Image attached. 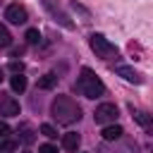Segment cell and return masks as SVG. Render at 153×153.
Masks as SVG:
<instances>
[{
    "mask_svg": "<svg viewBox=\"0 0 153 153\" xmlns=\"http://www.w3.org/2000/svg\"><path fill=\"white\" fill-rule=\"evenodd\" d=\"M50 112L55 117L57 124H72L81 120V108L69 98V96H57L50 105Z\"/></svg>",
    "mask_w": 153,
    "mask_h": 153,
    "instance_id": "6da1fadb",
    "label": "cell"
},
{
    "mask_svg": "<svg viewBox=\"0 0 153 153\" xmlns=\"http://www.w3.org/2000/svg\"><path fill=\"white\" fill-rule=\"evenodd\" d=\"M76 91H81L86 98H100V96L105 93V86H103V81H100L88 67H84V69H81V76H79V81H76Z\"/></svg>",
    "mask_w": 153,
    "mask_h": 153,
    "instance_id": "7a4b0ae2",
    "label": "cell"
},
{
    "mask_svg": "<svg viewBox=\"0 0 153 153\" xmlns=\"http://www.w3.org/2000/svg\"><path fill=\"white\" fill-rule=\"evenodd\" d=\"M88 45H91V50L96 53V57H100V60H110L112 55H117V48H115L105 36H100V33H93V36L88 38Z\"/></svg>",
    "mask_w": 153,
    "mask_h": 153,
    "instance_id": "3957f363",
    "label": "cell"
},
{
    "mask_svg": "<svg viewBox=\"0 0 153 153\" xmlns=\"http://www.w3.org/2000/svg\"><path fill=\"white\" fill-rule=\"evenodd\" d=\"M41 2H43V7L50 12V17H53L57 24H62L65 29H72V26H74V24H72V19H69V14L57 5V0H41Z\"/></svg>",
    "mask_w": 153,
    "mask_h": 153,
    "instance_id": "277c9868",
    "label": "cell"
},
{
    "mask_svg": "<svg viewBox=\"0 0 153 153\" xmlns=\"http://www.w3.org/2000/svg\"><path fill=\"white\" fill-rule=\"evenodd\" d=\"M93 120H96L98 124H110V122H115V120H117V105H115V103H100V105L96 108V112H93Z\"/></svg>",
    "mask_w": 153,
    "mask_h": 153,
    "instance_id": "5b68a950",
    "label": "cell"
},
{
    "mask_svg": "<svg viewBox=\"0 0 153 153\" xmlns=\"http://www.w3.org/2000/svg\"><path fill=\"white\" fill-rule=\"evenodd\" d=\"M5 19L12 22V24H26L29 12H26V7H22L19 2H12V5L5 7Z\"/></svg>",
    "mask_w": 153,
    "mask_h": 153,
    "instance_id": "8992f818",
    "label": "cell"
},
{
    "mask_svg": "<svg viewBox=\"0 0 153 153\" xmlns=\"http://www.w3.org/2000/svg\"><path fill=\"white\" fill-rule=\"evenodd\" d=\"M0 115L5 117H17L19 115V103L12 96H0Z\"/></svg>",
    "mask_w": 153,
    "mask_h": 153,
    "instance_id": "52a82bcc",
    "label": "cell"
},
{
    "mask_svg": "<svg viewBox=\"0 0 153 153\" xmlns=\"http://www.w3.org/2000/svg\"><path fill=\"white\" fill-rule=\"evenodd\" d=\"M115 74H117V76H122V79H127L129 84H141V81H143V79H141V74H139L136 69L127 67V65H120V67H115Z\"/></svg>",
    "mask_w": 153,
    "mask_h": 153,
    "instance_id": "ba28073f",
    "label": "cell"
},
{
    "mask_svg": "<svg viewBox=\"0 0 153 153\" xmlns=\"http://www.w3.org/2000/svg\"><path fill=\"white\" fill-rule=\"evenodd\" d=\"M122 134H124V131H122L120 124H105V127H103V139H105V141H117Z\"/></svg>",
    "mask_w": 153,
    "mask_h": 153,
    "instance_id": "9c48e42d",
    "label": "cell"
},
{
    "mask_svg": "<svg viewBox=\"0 0 153 153\" xmlns=\"http://www.w3.org/2000/svg\"><path fill=\"white\" fill-rule=\"evenodd\" d=\"M79 141H81L79 134H76V131H69V134L62 136V148H65V151H76V148H79Z\"/></svg>",
    "mask_w": 153,
    "mask_h": 153,
    "instance_id": "30bf717a",
    "label": "cell"
},
{
    "mask_svg": "<svg viewBox=\"0 0 153 153\" xmlns=\"http://www.w3.org/2000/svg\"><path fill=\"white\" fill-rule=\"evenodd\" d=\"M55 84H57V74H53V72H50V74H43V76L38 79V88H45V91L53 88Z\"/></svg>",
    "mask_w": 153,
    "mask_h": 153,
    "instance_id": "8fae6325",
    "label": "cell"
},
{
    "mask_svg": "<svg viewBox=\"0 0 153 153\" xmlns=\"http://www.w3.org/2000/svg\"><path fill=\"white\" fill-rule=\"evenodd\" d=\"M10 84H12V91H17V93H22V91L26 88V76H24V74H14Z\"/></svg>",
    "mask_w": 153,
    "mask_h": 153,
    "instance_id": "7c38bea8",
    "label": "cell"
},
{
    "mask_svg": "<svg viewBox=\"0 0 153 153\" xmlns=\"http://www.w3.org/2000/svg\"><path fill=\"white\" fill-rule=\"evenodd\" d=\"M131 117H134V120H136L141 127H146V129L151 127V117H148L146 112H141V110H134V115H131Z\"/></svg>",
    "mask_w": 153,
    "mask_h": 153,
    "instance_id": "4fadbf2b",
    "label": "cell"
},
{
    "mask_svg": "<svg viewBox=\"0 0 153 153\" xmlns=\"http://www.w3.org/2000/svg\"><path fill=\"white\" fill-rule=\"evenodd\" d=\"M24 38H26V43H31V45H33V43H41V31H38V29H29Z\"/></svg>",
    "mask_w": 153,
    "mask_h": 153,
    "instance_id": "5bb4252c",
    "label": "cell"
},
{
    "mask_svg": "<svg viewBox=\"0 0 153 153\" xmlns=\"http://www.w3.org/2000/svg\"><path fill=\"white\" fill-rule=\"evenodd\" d=\"M10 43H12V36H10V31L0 24V48H7Z\"/></svg>",
    "mask_w": 153,
    "mask_h": 153,
    "instance_id": "9a60e30c",
    "label": "cell"
},
{
    "mask_svg": "<svg viewBox=\"0 0 153 153\" xmlns=\"http://www.w3.org/2000/svg\"><path fill=\"white\" fill-rule=\"evenodd\" d=\"M24 143H31L33 141V131H31V127L29 124H22V136H19Z\"/></svg>",
    "mask_w": 153,
    "mask_h": 153,
    "instance_id": "2e32d148",
    "label": "cell"
},
{
    "mask_svg": "<svg viewBox=\"0 0 153 153\" xmlns=\"http://www.w3.org/2000/svg\"><path fill=\"white\" fill-rule=\"evenodd\" d=\"M41 134L48 136V139H55V136H57V129H55L53 124H41Z\"/></svg>",
    "mask_w": 153,
    "mask_h": 153,
    "instance_id": "e0dca14e",
    "label": "cell"
},
{
    "mask_svg": "<svg viewBox=\"0 0 153 153\" xmlns=\"http://www.w3.org/2000/svg\"><path fill=\"white\" fill-rule=\"evenodd\" d=\"M17 143L14 141H5V139H0V151H12Z\"/></svg>",
    "mask_w": 153,
    "mask_h": 153,
    "instance_id": "ac0fdd59",
    "label": "cell"
},
{
    "mask_svg": "<svg viewBox=\"0 0 153 153\" xmlns=\"http://www.w3.org/2000/svg\"><path fill=\"white\" fill-rule=\"evenodd\" d=\"M38 151H41V153H57V148H55L53 143H43V146H41Z\"/></svg>",
    "mask_w": 153,
    "mask_h": 153,
    "instance_id": "d6986e66",
    "label": "cell"
},
{
    "mask_svg": "<svg viewBox=\"0 0 153 153\" xmlns=\"http://www.w3.org/2000/svg\"><path fill=\"white\" fill-rule=\"evenodd\" d=\"M10 134V127H7V122H0V139H5Z\"/></svg>",
    "mask_w": 153,
    "mask_h": 153,
    "instance_id": "ffe728a7",
    "label": "cell"
},
{
    "mask_svg": "<svg viewBox=\"0 0 153 153\" xmlns=\"http://www.w3.org/2000/svg\"><path fill=\"white\" fill-rule=\"evenodd\" d=\"M10 67H12V72H17V74H22V65H19V62H12Z\"/></svg>",
    "mask_w": 153,
    "mask_h": 153,
    "instance_id": "44dd1931",
    "label": "cell"
},
{
    "mask_svg": "<svg viewBox=\"0 0 153 153\" xmlns=\"http://www.w3.org/2000/svg\"><path fill=\"white\" fill-rule=\"evenodd\" d=\"M0 81H2V69H0Z\"/></svg>",
    "mask_w": 153,
    "mask_h": 153,
    "instance_id": "7402d4cb",
    "label": "cell"
}]
</instances>
